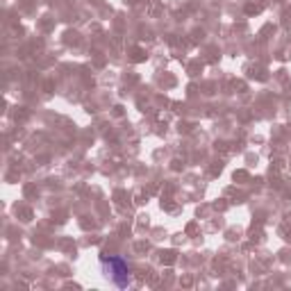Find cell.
<instances>
[{"label": "cell", "instance_id": "1", "mask_svg": "<svg viewBox=\"0 0 291 291\" xmlns=\"http://www.w3.org/2000/svg\"><path fill=\"white\" fill-rule=\"evenodd\" d=\"M100 266L105 271V278L109 280L116 287L125 289L132 284V273H130V266L123 257H116V255H103L100 257Z\"/></svg>", "mask_w": 291, "mask_h": 291}]
</instances>
